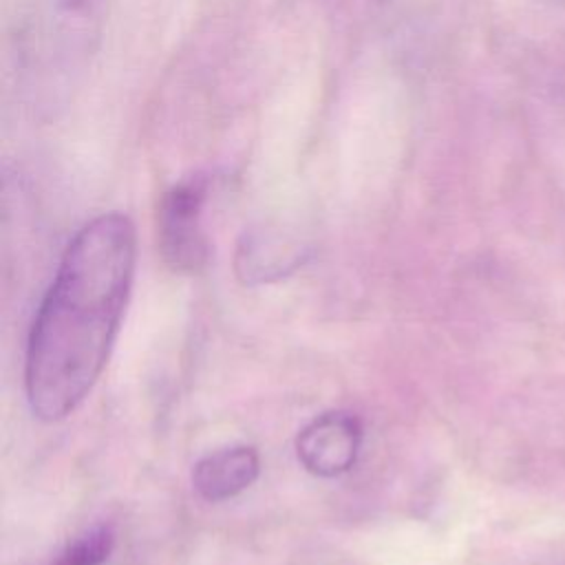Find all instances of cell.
Instances as JSON below:
<instances>
[{
	"label": "cell",
	"mask_w": 565,
	"mask_h": 565,
	"mask_svg": "<svg viewBox=\"0 0 565 565\" xmlns=\"http://www.w3.org/2000/svg\"><path fill=\"white\" fill-rule=\"evenodd\" d=\"M135 263V225L121 212L90 218L68 241L26 338L24 393L38 419H64L99 380L128 305Z\"/></svg>",
	"instance_id": "obj_1"
},
{
	"label": "cell",
	"mask_w": 565,
	"mask_h": 565,
	"mask_svg": "<svg viewBox=\"0 0 565 565\" xmlns=\"http://www.w3.org/2000/svg\"><path fill=\"white\" fill-rule=\"evenodd\" d=\"M106 0H35L26 29V75L44 113L66 106L97 51Z\"/></svg>",
	"instance_id": "obj_2"
},
{
	"label": "cell",
	"mask_w": 565,
	"mask_h": 565,
	"mask_svg": "<svg viewBox=\"0 0 565 565\" xmlns=\"http://www.w3.org/2000/svg\"><path fill=\"white\" fill-rule=\"evenodd\" d=\"M210 199V177L192 174L174 183L159 201L157 241L166 265L179 274H196L210 258L203 225Z\"/></svg>",
	"instance_id": "obj_3"
},
{
	"label": "cell",
	"mask_w": 565,
	"mask_h": 565,
	"mask_svg": "<svg viewBox=\"0 0 565 565\" xmlns=\"http://www.w3.org/2000/svg\"><path fill=\"white\" fill-rule=\"evenodd\" d=\"M300 466L322 479L349 472L362 448V424L349 411H327L307 422L296 435Z\"/></svg>",
	"instance_id": "obj_4"
},
{
	"label": "cell",
	"mask_w": 565,
	"mask_h": 565,
	"mask_svg": "<svg viewBox=\"0 0 565 565\" xmlns=\"http://www.w3.org/2000/svg\"><path fill=\"white\" fill-rule=\"evenodd\" d=\"M260 475V457L252 446H227L201 457L192 468L194 492L210 503H221L245 492Z\"/></svg>",
	"instance_id": "obj_5"
},
{
	"label": "cell",
	"mask_w": 565,
	"mask_h": 565,
	"mask_svg": "<svg viewBox=\"0 0 565 565\" xmlns=\"http://www.w3.org/2000/svg\"><path fill=\"white\" fill-rule=\"evenodd\" d=\"M296 263L298 252L285 245H271V241L265 236H252L245 238L238 249L236 271L245 285H256L289 274L296 267Z\"/></svg>",
	"instance_id": "obj_6"
},
{
	"label": "cell",
	"mask_w": 565,
	"mask_h": 565,
	"mask_svg": "<svg viewBox=\"0 0 565 565\" xmlns=\"http://www.w3.org/2000/svg\"><path fill=\"white\" fill-rule=\"evenodd\" d=\"M115 547V530L97 523L71 539L49 565H104Z\"/></svg>",
	"instance_id": "obj_7"
}]
</instances>
